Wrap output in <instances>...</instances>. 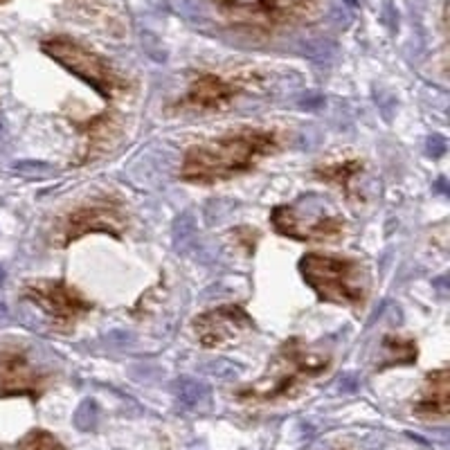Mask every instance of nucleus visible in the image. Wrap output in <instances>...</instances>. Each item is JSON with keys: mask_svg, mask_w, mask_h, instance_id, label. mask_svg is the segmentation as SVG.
Instances as JSON below:
<instances>
[{"mask_svg": "<svg viewBox=\"0 0 450 450\" xmlns=\"http://www.w3.org/2000/svg\"><path fill=\"white\" fill-rule=\"evenodd\" d=\"M282 149L277 128L241 126L228 133L196 142L185 151L178 178L190 185H219L253 171L263 158Z\"/></svg>", "mask_w": 450, "mask_h": 450, "instance_id": "1", "label": "nucleus"}, {"mask_svg": "<svg viewBox=\"0 0 450 450\" xmlns=\"http://www.w3.org/2000/svg\"><path fill=\"white\" fill-rule=\"evenodd\" d=\"M334 367V356L293 336L284 340L270 358L266 372L241 392L246 401H275L297 394L309 380L320 378Z\"/></svg>", "mask_w": 450, "mask_h": 450, "instance_id": "2", "label": "nucleus"}, {"mask_svg": "<svg viewBox=\"0 0 450 450\" xmlns=\"http://www.w3.org/2000/svg\"><path fill=\"white\" fill-rule=\"evenodd\" d=\"M297 268L304 284L320 302L356 311L365 309L372 290V275L361 259L331 253H307L297 261Z\"/></svg>", "mask_w": 450, "mask_h": 450, "instance_id": "3", "label": "nucleus"}, {"mask_svg": "<svg viewBox=\"0 0 450 450\" xmlns=\"http://www.w3.org/2000/svg\"><path fill=\"white\" fill-rule=\"evenodd\" d=\"M41 52L61 68L90 86L106 101H115L128 92V79L115 65L68 34H55L41 41Z\"/></svg>", "mask_w": 450, "mask_h": 450, "instance_id": "4", "label": "nucleus"}, {"mask_svg": "<svg viewBox=\"0 0 450 450\" xmlns=\"http://www.w3.org/2000/svg\"><path fill=\"white\" fill-rule=\"evenodd\" d=\"M230 25L255 34H275L311 21L320 0H212Z\"/></svg>", "mask_w": 450, "mask_h": 450, "instance_id": "5", "label": "nucleus"}, {"mask_svg": "<svg viewBox=\"0 0 450 450\" xmlns=\"http://www.w3.org/2000/svg\"><path fill=\"white\" fill-rule=\"evenodd\" d=\"M270 223L277 234L293 241H336L347 232V219L317 194L273 207Z\"/></svg>", "mask_w": 450, "mask_h": 450, "instance_id": "6", "label": "nucleus"}, {"mask_svg": "<svg viewBox=\"0 0 450 450\" xmlns=\"http://www.w3.org/2000/svg\"><path fill=\"white\" fill-rule=\"evenodd\" d=\"M128 230V214L117 198H99L86 205H79L63 214L55 223L52 243L57 248H68L70 243L84 239L88 234H109L113 239H122Z\"/></svg>", "mask_w": 450, "mask_h": 450, "instance_id": "7", "label": "nucleus"}, {"mask_svg": "<svg viewBox=\"0 0 450 450\" xmlns=\"http://www.w3.org/2000/svg\"><path fill=\"white\" fill-rule=\"evenodd\" d=\"M25 300H30L50 322L59 329H72L92 313V304L82 290L65 280H36L23 288Z\"/></svg>", "mask_w": 450, "mask_h": 450, "instance_id": "8", "label": "nucleus"}, {"mask_svg": "<svg viewBox=\"0 0 450 450\" xmlns=\"http://www.w3.org/2000/svg\"><path fill=\"white\" fill-rule=\"evenodd\" d=\"M257 329L253 315L239 304H221L216 309L198 313L192 320L196 340L205 349H228L239 345Z\"/></svg>", "mask_w": 450, "mask_h": 450, "instance_id": "9", "label": "nucleus"}, {"mask_svg": "<svg viewBox=\"0 0 450 450\" xmlns=\"http://www.w3.org/2000/svg\"><path fill=\"white\" fill-rule=\"evenodd\" d=\"M246 84L241 77H225L219 72H201L196 75L185 95L171 106V111H187V113H221L228 106L243 95Z\"/></svg>", "mask_w": 450, "mask_h": 450, "instance_id": "10", "label": "nucleus"}, {"mask_svg": "<svg viewBox=\"0 0 450 450\" xmlns=\"http://www.w3.org/2000/svg\"><path fill=\"white\" fill-rule=\"evenodd\" d=\"M52 383V374L32 365L23 347L0 349V394L3 396H30L38 399Z\"/></svg>", "mask_w": 450, "mask_h": 450, "instance_id": "11", "label": "nucleus"}, {"mask_svg": "<svg viewBox=\"0 0 450 450\" xmlns=\"http://www.w3.org/2000/svg\"><path fill=\"white\" fill-rule=\"evenodd\" d=\"M79 131L84 136V158L82 163H92L97 160L99 155L109 151L115 140L122 133V117L117 115V111H104L101 115H95L86 120L84 124H79Z\"/></svg>", "mask_w": 450, "mask_h": 450, "instance_id": "12", "label": "nucleus"}, {"mask_svg": "<svg viewBox=\"0 0 450 450\" xmlns=\"http://www.w3.org/2000/svg\"><path fill=\"white\" fill-rule=\"evenodd\" d=\"M415 412L423 419H446L448 417V367L432 369L426 376L421 399Z\"/></svg>", "mask_w": 450, "mask_h": 450, "instance_id": "13", "label": "nucleus"}, {"mask_svg": "<svg viewBox=\"0 0 450 450\" xmlns=\"http://www.w3.org/2000/svg\"><path fill=\"white\" fill-rule=\"evenodd\" d=\"M361 174H363V160H356V158L340 160V163L317 165L313 169V176L317 180H322L326 185H334V187H338L347 198H353V187H356L353 182Z\"/></svg>", "mask_w": 450, "mask_h": 450, "instance_id": "14", "label": "nucleus"}, {"mask_svg": "<svg viewBox=\"0 0 450 450\" xmlns=\"http://www.w3.org/2000/svg\"><path fill=\"white\" fill-rule=\"evenodd\" d=\"M383 363L378 369H388V367H407L415 365L419 358V347L417 340L412 338H401V336H388L383 338Z\"/></svg>", "mask_w": 450, "mask_h": 450, "instance_id": "15", "label": "nucleus"}, {"mask_svg": "<svg viewBox=\"0 0 450 450\" xmlns=\"http://www.w3.org/2000/svg\"><path fill=\"white\" fill-rule=\"evenodd\" d=\"M16 450H65L63 444L52 432L45 430H32L18 441Z\"/></svg>", "mask_w": 450, "mask_h": 450, "instance_id": "16", "label": "nucleus"}, {"mask_svg": "<svg viewBox=\"0 0 450 450\" xmlns=\"http://www.w3.org/2000/svg\"><path fill=\"white\" fill-rule=\"evenodd\" d=\"M5 3H9V0H0V5H5Z\"/></svg>", "mask_w": 450, "mask_h": 450, "instance_id": "17", "label": "nucleus"}]
</instances>
